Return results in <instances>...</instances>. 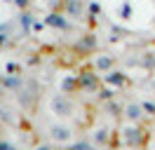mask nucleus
<instances>
[{"instance_id":"nucleus-7","label":"nucleus","mask_w":155,"mask_h":150,"mask_svg":"<svg viewBox=\"0 0 155 150\" xmlns=\"http://www.w3.org/2000/svg\"><path fill=\"white\" fill-rule=\"evenodd\" d=\"M59 92H61V94H68V96L78 94V92H80V77H78V75H66V77H61Z\"/></svg>"},{"instance_id":"nucleus-8","label":"nucleus","mask_w":155,"mask_h":150,"mask_svg":"<svg viewBox=\"0 0 155 150\" xmlns=\"http://www.w3.org/2000/svg\"><path fill=\"white\" fill-rule=\"evenodd\" d=\"M80 77V89H97L99 87V75L97 73H80L78 75Z\"/></svg>"},{"instance_id":"nucleus-9","label":"nucleus","mask_w":155,"mask_h":150,"mask_svg":"<svg viewBox=\"0 0 155 150\" xmlns=\"http://www.w3.org/2000/svg\"><path fill=\"white\" fill-rule=\"evenodd\" d=\"M33 150H57V148H54V143H52V141H40Z\"/></svg>"},{"instance_id":"nucleus-11","label":"nucleus","mask_w":155,"mask_h":150,"mask_svg":"<svg viewBox=\"0 0 155 150\" xmlns=\"http://www.w3.org/2000/svg\"><path fill=\"white\" fill-rule=\"evenodd\" d=\"M120 150H139V148H120Z\"/></svg>"},{"instance_id":"nucleus-5","label":"nucleus","mask_w":155,"mask_h":150,"mask_svg":"<svg viewBox=\"0 0 155 150\" xmlns=\"http://www.w3.org/2000/svg\"><path fill=\"white\" fill-rule=\"evenodd\" d=\"M120 117H122V122H129V124H143L146 117H148V112H146L143 103L127 101L125 106L120 108Z\"/></svg>"},{"instance_id":"nucleus-10","label":"nucleus","mask_w":155,"mask_h":150,"mask_svg":"<svg viewBox=\"0 0 155 150\" xmlns=\"http://www.w3.org/2000/svg\"><path fill=\"white\" fill-rule=\"evenodd\" d=\"M148 150H155V141H153V143H148Z\"/></svg>"},{"instance_id":"nucleus-1","label":"nucleus","mask_w":155,"mask_h":150,"mask_svg":"<svg viewBox=\"0 0 155 150\" xmlns=\"http://www.w3.org/2000/svg\"><path fill=\"white\" fill-rule=\"evenodd\" d=\"M45 110H47L54 120H71V117L75 115V101H73V96L57 92V94H52V96H47Z\"/></svg>"},{"instance_id":"nucleus-6","label":"nucleus","mask_w":155,"mask_h":150,"mask_svg":"<svg viewBox=\"0 0 155 150\" xmlns=\"http://www.w3.org/2000/svg\"><path fill=\"white\" fill-rule=\"evenodd\" d=\"M110 136H113V131H110V127H108L106 122L92 127V131H89V141H92V145H97V148H106L108 143H110Z\"/></svg>"},{"instance_id":"nucleus-2","label":"nucleus","mask_w":155,"mask_h":150,"mask_svg":"<svg viewBox=\"0 0 155 150\" xmlns=\"http://www.w3.org/2000/svg\"><path fill=\"white\" fill-rule=\"evenodd\" d=\"M117 136H120V141H122V148H139V150H143L146 143H148V129H146L143 124H129V122H122Z\"/></svg>"},{"instance_id":"nucleus-4","label":"nucleus","mask_w":155,"mask_h":150,"mask_svg":"<svg viewBox=\"0 0 155 150\" xmlns=\"http://www.w3.org/2000/svg\"><path fill=\"white\" fill-rule=\"evenodd\" d=\"M115 68H117V56L115 54H110V52H99V54L92 56V73L106 77V75L113 73Z\"/></svg>"},{"instance_id":"nucleus-3","label":"nucleus","mask_w":155,"mask_h":150,"mask_svg":"<svg viewBox=\"0 0 155 150\" xmlns=\"http://www.w3.org/2000/svg\"><path fill=\"white\" fill-rule=\"evenodd\" d=\"M45 136L47 141H52L54 145H71L75 141V127L71 124L68 120H54L45 127Z\"/></svg>"}]
</instances>
